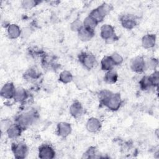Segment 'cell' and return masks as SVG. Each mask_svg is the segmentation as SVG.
Listing matches in <instances>:
<instances>
[{
  "label": "cell",
  "mask_w": 159,
  "mask_h": 159,
  "mask_svg": "<svg viewBox=\"0 0 159 159\" xmlns=\"http://www.w3.org/2000/svg\"><path fill=\"white\" fill-rule=\"evenodd\" d=\"M101 100L108 109L116 111L121 105V98L118 93H112L108 91H103L101 94Z\"/></svg>",
  "instance_id": "6da1fadb"
},
{
  "label": "cell",
  "mask_w": 159,
  "mask_h": 159,
  "mask_svg": "<svg viewBox=\"0 0 159 159\" xmlns=\"http://www.w3.org/2000/svg\"><path fill=\"white\" fill-rule=\"evenodd\" d=\"M111 9V5L104 3L97 8L93 9L89 16L93 17L98 23L101 22L105 16L110 12Z\"/></svg>",
  "instance_id": "7a4b0ae2"
},
{
  "label": "cell",
  "mask_w": 159,
  "mask_h": 159,
  "mask_svg": "<svg viewBox=\"0 0 159 159\" xmlns=\"http://www.w3.org/2000/svg\"><path fill=\"white\" fill-rule=\"evenodd\" d=\"M101 36L108 43H112L116 39L114 29L109 24H104L101 27Z\"/></svg>",
  "instance_id": "3957f363"
},
{
  "label": "cell",
  "mask_w": 159,
  "mask_h": 159,
  "mask_svg": "<svg viewBox=\"0 0 159 159\" xmlns=\"http://www.w3.org/2000/svg\"><path fill=\"white\" fill-rule=\"evenodd\" d=\"M12 151L16 158H24L27 155L28 148L23 142L14 143L12 145Z\"/></svg>",
  "instance_id": "277c9868"
},
{
  "label": "cell",
  "mask_w": 159,
  "mask_h": 159,
  "mask_svg": "<svg viewBox=\"0 0 159 159\" xmlns=\"http://www.w3.org/2000/svg\"><path fill=\"white\" fill-rule=\"evenodd\" d=\"M79 60L81 64L88 70L93 68L96 62L95 57L93 55L86 52L82 53L80 55Z\"/></svg>",
  "instance_id": "5b68a950"
},
{
  "label": "cell",
  "mask_w": 159,
  "mask_h": 159,
  "mask_svg": "<svg viewBox=\"0 0 159 159\" xmlns=\"http://www.w3.org/2000/svg\"><path fill=\"white\" fill-rule=\"evenodd\" d=\"M35 114L32 112H26L20 114L17 118V124L20 125L22 128L26 127L32 124L35 120Z\"/></svg>",
  "instance_id": "8992f818"
},
{
  "label": "cell",
  "mask_w": 159,
  "mask_h": 159,
  "mask_svg": "<svg viewBox=\"0 0 159 159\" xmlns=\"http://www.w3.org/2000/svg\"><path fill=\"white\" fill-rule=\"evenodd\" d=\"M55 152L48 144H43L39 148V157L42 159H51L54 158Z\"/></svg>",
  "instance_id": "52a82bcc"
},
{
  "label": "cell",
  "mask_w": 159,
  "mask_h": 159,
  "mask_svg": "<svg viewBox=\"0 0 159 159\" xmlns=\"http://www.w3.org/2000/svg\"><path fill=\"white\" fill-rule=\"evenodd\" d=\"M16 88L12 83L9 82L4 84L1 90V95L5 99H12L16 93Z\"/></svg>",
  "instance_id": "ba28073f"
},
{
  "label": "cell",
  "mask_w": 159,
  "mask_h": 159,
  "mask_svg": "<svg viewBox=\"0 0 159 159\" xmlns=\"http://www.w3.org/2000/svg\"><path fill=\"white\" fill-rule=\"evenodd\" d=\"M145 67V63L142 57H137L134 58L130 63V68L132 71L140 73L142 72Z\"/></svg>",
  "instance_id": "9c48e42d"
},
{
  "label": "cell",
  "mask_w": 159,
  "mask_h": 159,
  "mask_svg": "<svg viewBox=\"0 0 159 159\" xmlns=\"http://www.w3.org/2000/svg\"><path fill=\"white\" fill-rule=\"evenodd\" d=\"M78 37L82 41L90 40L94 35V31L93 29L88 28L83 26L81 29L78 32Z\"/></svg>",
  "instance_id": "30bf717a"
},
{
  "label": "cell",
  "mask_w": 159,
  "mask_h": 159,
  "mask_svg": "<svg viewBox=\"0 0 159 159\" xmlns=\"http://www.w3.org/2000/svg\"><path fill=\"white\" fill-rule=\"evenodd\" d=\"M120 22L122 25L127 29L134 28L137 24L135 17L130 14L122 16L120 18Z\"/></svg>",
  "instance_id": "8fae6325"
},
{
  "label": "cell",
  "mask_w": 159,
  "mask_h": 159,
  "mask_svg": "<svg viewBox=\"0 0 159 159\" xmlns=\"http://www.w3.org/2000/svg\"><path fill=\"white\" fill-rule=\"evenodd\" d=\"M71 131V127L69 123L61 122L57 125V133L62 137H66L70 135Z\"/></svg>",
  "instance_id": "7c38bea8"
},
{
  "label": "cell",
  "mask_w": 159,
  "mask_h": 159,
  "mask_svg": "<svg viewBox=\"0 0 159 159\" xmlns=\"http://www.w3.org/2000/svg\"><path fill=\"white\" fill-rule=\"evenodd\" d=\"M101 127V123L100 120L95 117L89 119L86 123V129L91 132H96L100 130Z\"/></svg>",
  "instance_id": "4fadbf2b"
},
{
  "label": "cell",
  "mask_w": 159,
  "mask_h": 159,
  "mask_svg": "<svg viewBox=\"0 0 159 159\" xmlns=\"http://www.w3.org/2000/svg\"><path fill=\"white\" fill-rule=\"evenodd\" d=\"M22 128L18 124H12L7 130V134L9 139H16L20 135Z\"/></svg>",
  "instance_id": "5bb4252c"
},
{
  "label": "cell",
  "mask_w": 159,
  "mask_h": 159,
  "mask_svg": "<svg viewBox=\"0 0 159 159\" xmlns=\"http://www.w3.org/2000/svg\"><path fill=\"white\" fill-rule=\"evenodd\" d=\"M7 31L9 38L11 39H15L18 38L21 34L19 27L14 24H9L7 27Z\"/></svg>",
  "instance_id": "9a60e30c"
},
{
  "label": "cell",
  "mask_w": 159,
  "mask_h": 159,
  "mask_svg": "<svg viewBox=\"0 0 159 159\" xmlns=\"http://www.w3.org/2000/svg\"><path fill=\"white\" fill-rule=\"evenodd\" d=\"M156 37L153 34H147L142 39V43L143 47L150 48L153 47L155 44Z\"/></svg>",
  "instance_id": "2e32d148"
},
{
  "label": "cell",
  "mask_w": 159,
  "mask_h": 159,
  "mask_svg": "<svg viewBox=\"0 0 159 159\" xmlns=\"http://www.w3.org/2000/svg\"><path fill=\"white\" fill-rule=\"evenodd\" d=\"M83 111V109L82 105L78 101L74 102L70 107V113L73 117L76 118L80 117L82 114Z\"/></svg>",
  "instance_id": "e0dca14e"
},
{
  "label": "cell",
  "mask_w": 159,
  "mask_h": 159,
  "mask_svg": "<svg viewBox=\"0 0 159 159\" xmlns=\"http://www.w3.org/2000/svg\"><path fill=\"white\" fill-rule=\"evenodd\" d=\"M27 98V93L26 91L22 88H19L16 89V93L13 99L16 102H22L24 101Z\"/></svg>",
  "instance_id": "ac0fdd59"
},
{
  "label": "cell",
  "mask_w": 159,
  "mask_h": 159,
  "mask_svg": "<svg viewBox=\"0 0 159 159\" xmlns=\"http://www.w3.org/2000/svg\"><path fill=\"white\" fill-rule=\"evenodd\" d=\"M101 65L102 70L105 71H109L112 70L113 66H114V64L111 57L108 56H106L102 58L101 61Z\"/></svg>",
  "instance_id": "d6986e66"
},
{
  "label": "cell",
  "mask_w": 159,
  "mask_h": 159,
  "mask_svg": "<svg viewBox=\"0 0 159 159\" xmlns=\"http://www.w3.org/2000/svg\"><path fill=\"white\" fill-rule=\"evenodd\" d=\"M117 78L118 75L117 73L114 71H112V70L107 71L104 77V81L109 84H113L116 83L117 81Z\"/></svg>",
  "instance_id": "ffe728a7"
},
{
  "label": "cell",
  "mask_w": 159,
  "mask_h": 159,
  "mask_svg": "<svg viewBox=\"0 0 159 159\" xmlns=\"http://www.w3.org/2000/svg\"><path fill=\"white\" fill-rule=\"evenodd\" d=\"M73 76L71 73L67 70H64L61 71L59 76V80L65 84L70 83L73 80Z\"/></svg>",
  "instance_id": "44dd1931"
},
{
  "label": "cell",
  "mask_w": 159,
  "mask_h": 159,
  "mask_svg": "<svg viewBox=\"0 0 159 159\" xmlns=\"http://www.w3.org/2000/svg\"><path fill=\"white\" fill-rule=\"evenodd\" d=\"M140 85L142 90H147L150 88V87L152 86L150 77V76L143 77L140 81Z\"/></svg>",
  "instance_id": "7402d4cb"
},
{
  "label": "cell",
  "mask_w": 159,
  "mask_h": 159,
  "mask_svg": "<svg viewBox=\"0 0 159 159\" xmlns=\"http://www.w3.org/2000/svg\"><path fill=\"white\" fill-rule=\"evenodd\" d=\"M83 24L84 27L91 28V29H94V27H95L97 25L98 22L90 16H88V17H86L84 19Z\"/></svg>",
  "instance_id": "603a6c76"
},
{
  "label": "cell",
  "mask_w": 159,
  "mask_h": 159,
  "mask_svg": "<svg viewBox=\"0 0 159 159\" xmlns=\"http://www.w3.org/2000/svg\"><path fill=\"white\" fill-rule=\"evenodd\" d=\"M111 60H112L114 65H119L120 64L122 63V61H123V58L118 53H114L112 54L111 56H110Z\"/></svg>",
  "instance_id": "cb8c5ba5"
},
{
  "label": "cell",
  "mask_w": 159,
  "mask_h": 159,
  "mask_svg": "<svg viewBox=\"0 0 159 159\" xmlns=\"http://www.w3.org/2000/svg\"><path fill=\"white\" fill-rule=\"evenodd\" d=\"M12 125V122L9 119H2L1 121V132H7V129Z\"/></svg>",
  "instance_id": "d4e9b609"
},
{
  "label": "cell",
  "mask_w": 159,
  "mask_h": 159,
  "mask_svg": "<svg viewBox=\"0 0 159 159\" xmlns=\"http://www.w3.org/2000/svg\"><path fill=\"white\" fill-rule=\"evenodd\" d=\"M39 1H32V0H27V1H23L22 2V6L23 8L25 9H30L31 8L34 7L38 4Z\"/></svg>",
  "instance_id": "484cf974"
},
{
  "label": "cell",
  "mask_w": 159,
  "mask_h": 159,
  "mask_svg": "<svg viewBox=\"0 0 159 159\" xmlns=\"http://www.w3.org/2000/svg\"><path fill=\"white\" fill-rule=\"evenodd\" d=\"M83 26V24L80 20H74L70 25V28L73 31H76L78 32L81 27Z\"/></svg>",
  "instance_id": "4316f807"
},
{
  "label": "cell",
  "mask_w": 159,
  "mask_h": 159,
  "mask_svg": "<svg viewBox=\"0 0 159 159\" xmlns=\"http://www.w3.org/2000/svg\"><path fill=\"white\" fill-rule=\"evenodd\" d=\"M38 75L39 73L36 70H35V69H29V70L25 74V76L28 78L35 79L38 77Z\"/></svg>",
  "instance_id": "83f0119b"
},
{
  "label": "cell",
  "mask_w": 159,
  "mask_h": 159,
  "mask_svg": "<svg viewBox=\"0 0 159 159\" xmlns=\"http://www.w3.org/2000/svg\"><path fill=\"white\" fill-rule=\"evenodd\" d=\"M150 77L152 86H157L158 84V72L157 71L154 72Z\"/></svg>",
  "instance_id": "f1b7e54d"
},
{
  "label": "cell",
  "mask_w": 159,
  "mask_h": 159,
  "mask_svg": "<svg viewBox=\"0 0 159 159\" xmlns=\"http://www.w3.org/2000/svg\"><path fill=\"white\" fill-rule=\"evenodd\" d=\"M95 150L94 148H89L84 153V158H95Z\"/></svg>",
  "instance_id": "f546056e"
},
{
  "label": "cell",
  "mask_w": 159,
  "mask_h": 159,
  "mask_svg": "<svg viewBox=\"0 0 159 159\" xmlns=\"http://www.w3.org/2000/svg\"><path fill=\"white\" fill-rule=\"evenodd\" d=\"M157 64L158 61L156 59H150V60L148 61V67L151 69H155V67L157 66Z\"/></svg>",
  "instance_id": "4dcf8cb0"
}]
</instances>
